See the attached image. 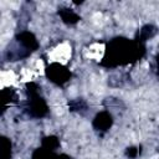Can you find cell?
Returning a JSON list of instances; mask_svg holds the SVG:
<instances>
[{"label": "cell", "mask_w": 159, "mask_h": 159, "mask_svg": "<svg viewBox=\"0 0 159 159\" xmlns=\"http://www.w3.org/2000/svg\"><path fill=\"white\" fill-rule=\"evenodd\" d=\"M143 43H139L137 41H129L124 37H116L111 40L107 45L102 65L106 67L127 65L129 62L139 60L143 56Z\"/></svg>", "instance_id": "1"}, {"label": "cell", "mask_w": 159, "mask_h": 159, "mask_svg": "<svg viewBox=\"0 0 159 159\" xmlns=\"http://www.w3.org/2000/svg\"><path fill=\"white\" fill-rule=\"evenodd\" d=\"M27 113L32 118H42L47 114L48 107L43 97L39 92V87L35 83L27 84Z\"/></svg>", "instance_id": "2"}, {"label": "cell", "mask_w": 159, "mask_h": 159, "mask_svg": "<svg viewBox=\"0 0 159 159\" xmlns=\"http://www.w3.org/2000/svg\"><path fill=\"white\" fill-rule=\"evenodd\" d=\"M46 76H47V78L52 83H55L57 86H63L66 82L70 81L71 72L63 65H61L58 62H53V63H51V65L47 66V68H46Z\"/></svg>", "instance_id": "3"}, {"label": "cell", "mask_w": 159, "mask_h": 159, "mask_svg": "<svg viewBox=\"0 0 159 159\" xmlns=\"http://www.w3.org/2000/svg\"><path fill=\"white\" fill-rule=\"evenodd\" d=\"M16 41L21 46L20 50V58L27 57L32 51L39 48V41L36 36L30 31H21L16 35Z\"/></svg>", "instance_id": "4"}, {"label": "cell", "mask_w": 159, "mask_h": 159, "mask_svg": "<svg viewBox=\"0 0 159 159\" xmlns=\"http://www.w3.org/2000/svg\"><path fill=\"white\" fill-rule=\"evenodd\" d=\"M112 124H113V117L108 111H102L97 113L92 122L93 128L101 133H106L107 130H109Z\"/></svg>", "instance_id": "5"}, {"label": "cell", "mask_w": 159, "mask_h": 159, "mask_svg": "<svg viewBox=\"0 0 159 159\" xmlns=\"http://www.w3.org/2000/svg\"><path fill=\"white\" fill-rule=\"evenodd\" d=\"M58 15L62 19V21L65 24H67V25H73V24H76V22H78L81 20V17H80L78 14H76L73 10L67 9V7L58 9Z\"/></svg>", "instance_id": "6"}, {"label": "cell", "mask_w": 159, "mask_h": 159, "mask_svg": "<svg viewBox=\"0 0 159 159\" xmlns=\"http://www.w3.org/2000/svg\"><path fill=\"white\" fill-rule=\"evenodd\" d=\"M155 34H157V27H155L154 25H145V26H143V27L138 31L137 37H135L134 41H137V42H139V43H143V42H145L147 40L152 39Z\"/></svg>", "instance_id": "7"}, {"label": "cell", "mask_w": 159, "mask_h": 159, "mask_svg": "<svg viewBox=\"0 0 159 159\" xmlns=\"http://www.w3.org/2000/svg\"><path fill=\"white\" fill-rule=\"evenodd\" d=\"M12 145L9 138L0 135V159H11Z\"/></svg>", "instance_id": "8"}, {"label": "cell", "mask_w": 159, "mask_h": 159, "mask_svg": "<svg viewBox=\"0 0 159 159\" xmlns=\"http://www.w3.org/2000/svg\"><path fill=\"white\" fill-rule=\"evenodd\" d=\"M57 154L52 150H48L43 147L41 148H37L34 153H32V157L31 159H56Z\"/></svg>", "instance_id": "9"}, {"label": "cell", "mask_w": 159, "mask_h": 159, "mask_svg": "<svg viewBox=\"0 0 159 159\" xmlns=\"http://www.w3.org/2000/svg\"><path fill=\"white\" fill-rule=\"evenodd\" d=\"M58 145H60V142H58L57 137H55V135H48V137H45L42 139V147L48 149V150L55 152L58 148Z\"/></svg>", "instance_id": "10"}, {"label": "cell", "mask_w": 159, "mask_h": 159, "mask_svg": "<svg viewBox=\"0 0 159 159\" xmlns=\"http://www.w3.org/2000/svg\"><path fill=\"white\" fill-rule=\"evenodd\" d=\"M70 106V111H77V112H82L87 108V104L83 99H75V101H71L68 103Z\"/></svg>", "instance_id": "11"}, {"label": "cell", "mask_w": 159, "mask_h": 159, "mask_svg": "<svg viewBox=\"0 0 159 159\" xmlns=\"http://www.w3.org/2000/svg\"><path fill=\"white\" fill-rule=\"evenodd\" d=\"M139 153H140V148H138V147H129L125 150V155L129 159H135Z\"/></svg>", "instance_id": "12"}, {"label": "cell", "mask_w": 159, "mask_h": 159, "mask_svg": "<svg viewBox=\"0 0 159 159\" xmlns=\"http://www.w3.org/2000/svg\"><path fill=\"white\" fill-rule=\"evenodd\" d=\"M56 159H72V158L70 155H67V154H57Z\"/></svg>", "instance_id": "13"}]
</instances>
